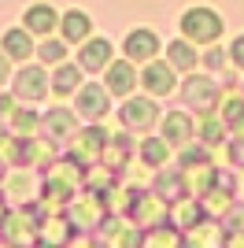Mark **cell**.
I'll return each instance as SVG.
<instances>
[{
  "instance_id": "obj_1",
  "label": "cell",
  "mask_w": 244,
  "mask_h": 248,
  "mask_svg": "<svg viewBox=\"0 0 244 248\" xmlns=\"http://www.w3.org/2000/svg\"><path fill=\"white\" fill-rule=\"evenodd\" d=\"M182 30H185V37H193V41H214V37L222 33V19H218L211 8H193V11H185Z\"/></svg>"
},
{
  "instance_id": "obj_2",
  "label": "cell",
  "mask_w": 244,
  "mask_h": 248,
  "mask_svg": "<svg viewBox=\"0 0 244 248\" xmlns=\"http://www.w3.org/2000/svg\"><path fill=\"white\" fill-rule=\"evenodd\" d=\"M155 52H159L155 33L137 30V33H130V37H126V56H130V60H152Z\"/></svg>"
},
{
  "instance_id": "obj_3",
  "label": "cell",
  "mask_w": 244,
  "mask_h": 248,
  "mask_svg": "<svg viewBox=\"0 0 244 248\" xmlns=\"http://www.w3.org/2000/svg\"><path fill=\"white\" fill-rule=\"evenodd\" d=\"M56 22H60V15H56L48 4H33V8L26 11V30H33V33H52Z\"/></svg>"
},
{
  "instance_id": "obj_4",
  "label": "cell",
  "mask_w": 244,
  "mask_h": 248,
  "mask_svg": "<svg viewBox=\"0 0 244 248\" xmlns=\"http://www.w3.org/2000/svg\"><path fill=\"white\" fill-rule=\"evenodd\" d=\"M63 33H67L71 41H81V37L92 33V19L85 11H67V15H63Z\"/></svg>"
},
{
  "instance_id": "obj_5",
  "label": "cell",
  "mask_w": 244,
  "mask_h": 248,
  "mask_svg": "<svg viewBox=\"0 0 244 248\" xmlns=\"http://www.w3.org/2000/svg\"><path fill=\"white\" fill-rule=\"evenodd\" d=\"M144 85H148V93H170V89H174L170 67H163V63L148 67V71H144Z\"/></svg>"
},
{
  "instance_id": "obj_6",
  "label": "cell",
  "mask_w": 244,
  "mask_h": 248,
  "mask_svg": "<svg viewBox=\"0 0 244 248\" xmlns=\"http://www.w3.org/2000/svg\"><path fill=\"white\" fill-rule=\"evenodd\" d=\"M19 82H22V85H15V93L30 96V100H37V96H45V93H48V85H45V74H41V71H33V67L19 74Z\"/></svg>"
},
{
  "instance_id": "obj_7",
  "label": "cell",
  "mask_w": 244,
  "mask_h": 248,
  "mask_svg": "<svg viewBox=\"0 0 244 248\" xmlns=\"http://www.w3.org/2000/svg\"><path fill=\"white\" fill-rule=\"evenodd\" d=\"M4 52H8L11 60H30V56H33V45H30V37H26V33L11 30L8 37H4Z\"/></svg>"
},
{
  "instance_id": "obj_8",
  "label": "cell",
  "mask_w": 244,
  "mask_h": 248,
  "mask_svg": "<svg viewBox=\"0 0 244 248\" xmlns=\"http://www.w3.org/2000/svg\"><path fill=\"white\" fill-rule=\"evenodd\" d=\"M107 60H111V45H107V41H89V45H85V56H81V63H85L89 71H100Z\"/></svg>"
},
{
  "instance_id": "obj_9",
  "label": "cell",
  "mask_w": 244,
  "mask_h": 248,
  "mask_svg": "<svg viewBox=\"0 0 244 248\" xmlns=\"http://www.w3.org/2000/svg\"><path fill=\"white\" fill-rule=\"evenodd\" d=\"M107 89L111 93H130V85H133V71H130V63H115L111 71H107Z\"/></svg>"
},
{
  "instance_id": "obj_10",
  "label": "cell",
  "mask_w": 244,
  "mask_h": 248,
  "mask_svg": "<svg viewBox=\"0 0 244 248\" xmlns=\"http://www.w3.org/2000/svg\"><path fill=\"white\" fill-rule=\"evenodd\" d=\"M155 108H152V104H137V100H130V104H126V123H130V126H148V123H152V119H155Z\"/></svg>"
},
{
  "instance_id": "obj_11",
  "label": "cell",
  "mask_w": 244,
  "mask_h": 248,
  "mask_svg": "<svg viewBox=\"0 0 244 248\" xmlns=\"http://www.w3.org/2000/svg\"><path fill=\"white\" fill-rule=\"evenodd\" d=\"M74 85H78V71H74V67H60V74H56V85H52V89H56V93H71Z\"/></svg>"
},
{
  "instance_id": "obj_12",
  "label": "cell",
  "mask_w": 244,
  "mask_h": 248,
  "mask_svg": "<svg viewBox=\"0 0 244 248\" xmlns=\"http://www.w3.org/2000/svg\"><path fill=\"white\" fill-rule=\"evenodd\" d=\"M37 56H41V60H45V63H63V56H67V48H63L60 41H45V45H41V48H37Z\"/></svg>"
},
{
  "instance_id": "obj_13",
  "label": "cell",
  "mask_w": 244,
  "mask_h": 248,
  "mask_svg": "<svg viewBox=\"0 0 244 248\" xmlns=\"http://www.w3.org/2000/svg\"><path fill=\"white\" fill-rule=\"evenodd\" d=\"M81 104H85V115H100V89H85L81 93Z\"/></svg>"
},
{
  "instance_id": "obj_14",
  "label": "cell",
  "mask_w": 244,
  "mask_h": 248,
  "mask_svg": "<svg viewBox=\"0 0 244 248\" xmlns=\"http://www.w3.org/2000/svg\"><path fill=\"white\" fill-rule=\"evenodd\" d=\"M170 60L178 63V67H189V63H193V52H189V45H185V41L170 45Z\"/></svg>"
},
{
  "instance_id": "obj_15",
  "label": "cell",
  "mask_w": 244,
  "mask_h": 248,
  "mask_svg": "<svg viewBox=\"0 0 244 248\" xmlns=\"http://www.w3.org/2000/svg\"><path fill=\"white\" fill-rule=\"evenodd\" d=\"M233 63H237V67H244V37H237V41H233Z\"/></svg>"
},
{
  "instance_id": "obj_16",
  "label": "cell",
  "mask_w": 244,
  "mask_h": 248,
  "mask_svg": "<svg viewBox=\"0 0 244 248\" xmlns=\"http://www.w3.org/2000/svg\"><path fill=\"white\" fill-rule=\"evenodd\" d=\"M0 82H4V63H0Z\"/></svg>"
}]
</instances>
